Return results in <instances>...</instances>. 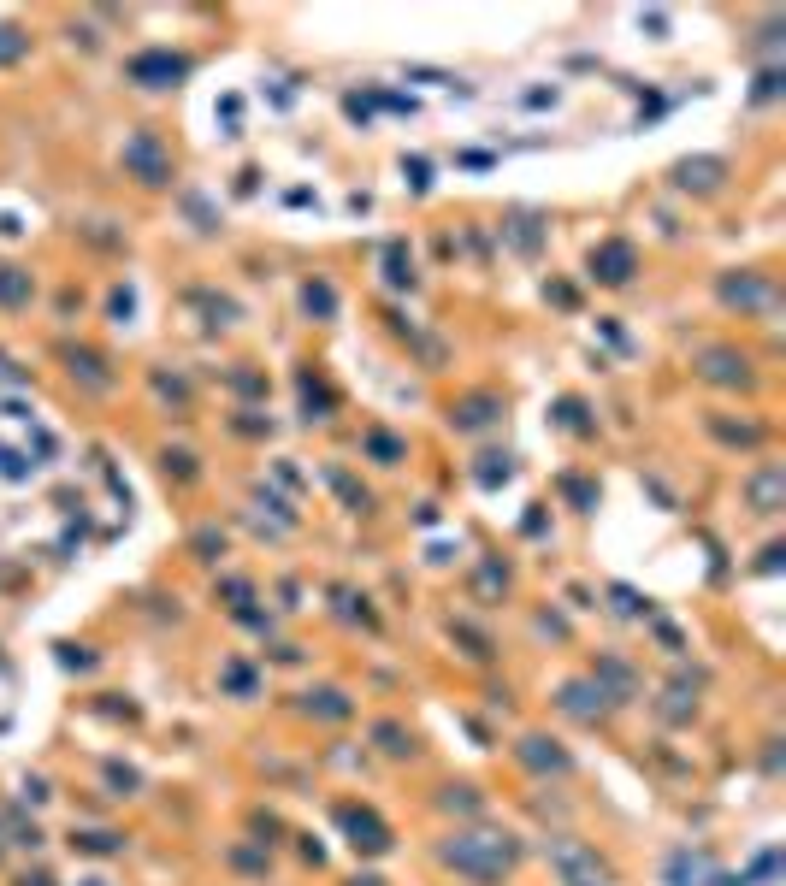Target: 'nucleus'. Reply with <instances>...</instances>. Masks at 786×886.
I'll return each mask as SVG.
<instances>
[{"instance_id":"nucleus-1","label":"nucleus","mask_w":786,"mask_h":886,"mask_svg":"<svg viewBox=\"0 0 786 886\" xmlns=\"http://www.w3.org/2000/svg\"><path fill=\"white\" fill-rule=\"evenodd\" d=\"M438 857H444V863H450L456 875H467V881H485V886H491V881H503V875L515 869L521 845H515L509 833H503V839H497V833H450V845H444Z\"/></svg>"},{"instance_id":"nucleus-2","label":"nucleus","mask_w":786,"mask_h":886,"mask_svg":"<svg viewBox=\"0 0 786 886\" xmlns=\"http://www.w3.org/2000/svg\"><path fill=\"white\" fill-rule=\"evenodd\" d=\"M119 160H125V172H131L142 190H160V184H172V154L160 148V136H154V130H131Z\"/></svg>"},{"instance_id":"nucleus-3","label":"nucleus","mask_w":786,"mask_h":886,"mask_svg":"<svg viewBox=\"0 0 786 886\" xmlns=\"http://www.w3.org/2000/svg\"><path fill=\"white\" fill-rule=\"evenodd\" d=\"M125 77H131L136 89H178V83L190 77V54H172V48H148V54L125 60Z\"/></svg>"},{"instance_id":"nucleus-4","label":"nucleus","mask_w":786,"mask_h":886,"mask_svg":"<svg viewBox=\"0 0 786 886\" xmlns=\"http://www.w3.org/2000/svg\"><path fill=\"white\" fill-rule=\"evenodd\" d=\"M633 272H639V254H633V243L627 237H609V243H597L591 249V278L597 284H633Z\"/></svg>"},{"instance_id":"nucleus-5","label":"nucleus","mask_w":786,"mask_h":886,"mask_svg":"<svg viewBox=\"0 0 786 886\" xmlns=\"http://www.w3.org/2000/svg\"><path fill=\"white\" fill-rule=\"evenodd\" d=\"M721 302L727 308H775V290L763 272H739V278H721Z\"/></svg>"},{"instance_id":"nucleus-6","label":"nucleus","mask_w":786,"mask_h":886,"mask_svg":"<svg viewBox=\"0 0 786 886\" xmlns=\"http://www.w3.org/2000/svg\"><path fill=\"white\" fill-rule=\"evenodd\" d=\"M337 822L349 827V845H355V851H391V833H385V822H379L373 810H355V804H349V810H337Z\"/></svg>"},{"instance_id":"nucleus-7","label":"nucleus","mask_w":786,"mask_h":886,"mask_svg":"<svg viewBox=\"0 0 786 886\" xmlns=\"http://www.w3.org/2000/svg\"><path fill=\"white\" fill-rule=\"evenodd\" d=\"M550 857H556V869H562L568 886H597V875H603V863H597L591 851H580V845H568V839H556Z\"/></svg>"},{"instance_id":"nucleus-8","label":"nucleus","mask_w":786,"mask_h":886,"mask_svg":"<svg viewBox=\"0 0 786 886\" xmlns=\"http://www.w3.org/2000/svg\"><path fill=\"white\" fill-rule=\"evenodd\" d=\"M721 178H727V160H716V154H704V160H680V166H674V184H680V190H698V195L721 190Z\"/></svg>"},{"instance_id":"nucleus-9","label":"nucleus","mask_w":786,"mask_h":886,"mask_svg":"<svg viewBox=\"0 0 786 886\" xmlns=\"http://www.w3.org/2000/svg\"><path fill=\"white\" fill-rule=\"evenodd\" d=\"M781 491H786V473L775 467V461H769V467H757V473L745 479V497H751L757 514H775V508H781Z\"/></svg>"},{"instance_id":"nucleus-10","label":"nucleus","mask_w":786,"mask_h":886,"mask_svg":"<svg viewBox=\"0 0 786 886\" xmlns=\"http://www.w3.org/2000/svg\"><path fill=\"white\" fill-rule=\"evenodd\" d=\"M698 373L710 384H751L745 355H733V349H704V355H698Z\"/></svg>"},{"instance_id":"nucleus-11","label":"nucleus","mask_w":786,"mask_h":886,"mask_svg":"<svg viewBox=\"0 0 786 886\" xmlns=\"http://www.w3.org/2000/svg\"><path fill=\"white\" fill-rule=\"evenodd\" d=\"M562 709L580 715V721H597V715L609 709V692H603L597 680H574V686H562Z\"/></svg>"},{"instance_id":"nucleus-12","label":"nucleus","mask_w":786,"mask_h":886,"mask_svg":"<svg viewBox=\"0 0 786 886\" xmlns=\"http://www.w3.org/2000/svg\"><path fill=\"white\" fill-rule=\"evenodd\" d=\"M521 762L538 768V774H544V768H550V774H568V751H562L556 739H544V733H526L521 739Z\"/></svg>"},{"instance_id":"nucleus-13","label":"nucleus","mask_w":786,"mask_h":886,"mask_svg":"<svg viewBox=\"0 0 786 886\" xmlns=\"http://www.w3.org/2000/svg\"><path fill=\"white\" fill-rule=\"evenodd\" d=\"M497 420V396H467L461 408H450V426L456 432H479V426H491Z\"/></svg>"},{"instance_id":"nucleus-14","label":"nucleus","mask_w":786,"mask_h":886,"mask_svg":"<svg viewBox=\"0 0 786 886\" xmlns=\"http://www.w3.org/2000/svg\"><path fill=\"white\" fill-rule=\"evenodd\" d=\"M71 379H83L89 390H113V373H107V361L95 355V349H71Z\"/></svg>"},{"instance_id":"nucleus-15","label":"nucleus","mask_w":786,"mask_h":886,"mask_svg":"<svg viewBox=\"0 0 786 886\" xmlns=\"http://www.w3.org/2000/svg\"><path fill=\"white\" fill-rule=\"evenodd\" d=\"M30 290H36V284H30V272H24V266H0V308H24V302H30Z\"/></svg>"},{"instance_id":"nucleus-16","label":"nucleus","mask_w":786,"mask_h":886,"mask_svg":"<svg viewBox=\"0 0 786 886\" xmlns=\"http://www.w3.org/2000/svg\"><path fill=\"white\" fill-rule=\"evenodd\" d=\"M302 308L314 319H331L337 314V290H331L326 278H308V284H302Z\"/></svg>"},{"instance_id":"nucleus-17","label":"nucleus","mask_w":786,"mask_h":886,"mask_svg":"<svg viewBox=\"0 0 786 886\" xmlns=\"http://www.w3.org/2000/svg\"><path fill=\"white\" fill-rule=\"evenodd\" d=\"M385 284H396V290H414V260H408V249H402V243H391V249H385Z\"/></svg>"},{"instance_id":"nucleus-18","label":"nucleus","mask_w":786,"mask_h":886,"mask_svg":"<svg viewBox=\"0 0 786 886\" xmlns=\"http://www.w3.org/2000/svg\"><path fill=\"white\" fill-rule=\"evenodd\" d=\"M367 455H379V467H396V461H402V455H408V443L402 438H391V432H367Z\"/></svg>"},{"instance_id":"nucleus-19","label":"nucleus","mask_w":786,"mask_h":886,"mask_svg":"<svg viewBox=\"0 0 786 886\" xmlns=\"http://www.w3.org/2000/svg\"><path fill=\"white\" fill-rule=\"evenodd\" d=\"M24 54H30V36L12 30V24H0V65H18Z\"/></svg>"},{"instance_id":"nucleus-20","label":"nucleus","mask_w":786,"mask_h":886,"mask_svg":"<svg viewBox=\"0 0 786 886\" xmlns=\"http://www.w3.org/2000/svg\"><path fill=\"white\" fill-rule=\"evenodd\" d=\"M373 739H379V745H385V751H391V757H408V751H414V739H408V733H402V727H396V721H385V727H379V733H373Z\"/></svg>"},{"instance_id":"nucleus-21","label":"nucleus","mask_w":786,"mask_h":886,"mask_svg":"<svg viewBox=\"0 0 786 886\" xmlns=\"http://www.w3.org/2000/svg\"><path fill=\"white\" fill-rule=\"evenodd\" d=\"M308 709H320V715L337 721V715H349V697L343 692H308Z\"/></svg>"},{"instance_id":"nucleus-22","label":"nucleus","mask_w":786,"mask_h":886,"mask_svg":"<svg viewBox=\"0 0 786 886\" xmlns=\"http://www.w3.org/2000/svg\"><path fill=\"white\" fill-rule=\"evenodd\" d=\"M515 467H509V455H485V467H479V485H497V479H509Z\"/></svg>"},{"instance_id":"nucleus-23","label":"nucleus","mask_w":786,"mask_h":886,"mask_svg":"<svg viewBox=\"0 0 786 886\" xmlns=\"http://www.w3.org/2000/svg\"><path fill=\"white\" fill-rule=\"evenodd\" d=\"M71 845H83V851L107 857V851H119V833H83V839H71Z\"/></svg>"},{"instance_id":"nucleus-24","label":"nucleus","mask_w":786,"mask_h":886,"mask_svg":"<svg viewBox=\"0 0 786 886\" xmlns=\"http://www.w3.org/2000/svg\"><path fill=\"white\" fill-rule=\"evenodd\" d=\"M402 172H408L414 190H432V166H426V160H402Z\"/></svg>"},{"instance_id":"nucleus-25","label":"nucleus","mask_w":786,"mask_h":886,"mask_svg":"<svg viewBox=\"0 0 786 886\" xmlns=\"http://www.w3.org/2000/svg\"><path fill=\"white\" fill-rule=\"evenodd\" d=\"M538 219H515V243H521V254H532L538 249V231H532Z\"/></svg>"},{"instance_id":"nucleus-26","label":"nucleus","mask_w":786,"mask_h":886,"mask_svg":"<svg viewBox=\"0 0 786 886\" xmlns=\"http://www.w3.org/2000/svg\"><path fill=\"white\" fill-rule=\"evenodd\" d=\"M450 810H479V798H473V786H450V798H444Z\"/></svg>"},{"instance_id":"nucleus-27","label":"nucleus","mask_w":786,"mask_h":886,"mask_svg":"<svg viewBox=\"0 0 786 886\" xmlns=\"http://www.w3.org/2000/svg\"><path fill=\"white\" fill-rule=\"evenodd\" d=\"M131 314H136V296H131V290H113V319L125 325Z\"/></svg>"},{"instance_id":"nucleus-28","label":"nucleus","mask_w":786,"mask_h":886,"mask_svg":"<svg viewBox=\"0 0 786 886\" xmlns=\"http://www.w3.org/2000/svg\"><path fill=\"white\" fill-rule=\"evenodd\" d=\"M775 83H781V71H763V77H757V89H751V95H757V101H769V95H775Z\"/></svg>"},{"instance_id":"nucleus-29","label":"nucleus","mask_w":786,"mask_h":886,"mask_svg":"<svg viewBox=\"0 0 786 886\" xmlns=\"http://www.w3.org/2000/svg\"><path fill=\"white\" fill-rule=\"evenodd\" d=\"M18 886H54V881H48V875H36V881H30V875H24V881H18Z\"/></svg>"}]
</instances>
